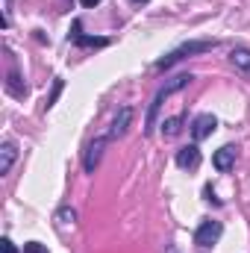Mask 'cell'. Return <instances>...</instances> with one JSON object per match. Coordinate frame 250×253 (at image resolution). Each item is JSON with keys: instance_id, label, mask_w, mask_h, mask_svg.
Segmentation results:
<instances>
[{"instance_id": "cell-1", "label": "cell", "mask_w": 250, "mask_h": 253, "mask_svg": "<svg viewBox=\"0 0 250 253\" xmlns=\"http://www.w3.org/2000/svg\"><path fill=\"white\" fill-rule=\"evenodd\" d=\"M194 77L191 74H180V77H174V80H168L156 94H153V100H150V109H147V121H144V132L150 135L153 132V126H156V115H159V106H162V100L168 97V94H174V91H180V88H186L188 83H191Z\"/></svg>"}, {"instance_id": "cell-2", "label": "cell", "mask_w": 250, "mask_h": 253, "mask_svg": "<svg viewBox=\"0 0 250 253\" xmlns=\"http://www.w3.org/2000/svg\"><path fill=\"white\" fill-rule=\"evenodd\" d=\"M212 47H215V42H191V44H183V47H177L174 53H168L165 59H159L156 68H159V71H165V68H171L174 62L186 59V56H191V53H206V50H212Z\"/></svg>"}, {"instance_id": "cell-3", "label": "cell", "mask_w": 250, "mask_h": 253, "mask_svg": "<svg viewBox=\"0 0 250 253\" xmlns=\"http://www.w3.org/2000/svg\"><path fill=\"white\" fill-rule=\"evenodd\" d=\"M221 233H224L221 221H203V224L197 227V233H194V245H200V248H212V245L221 239Z\"/></svg>"}, {"instance_id": "cell-4", "label": "cell", "mask_w": 250, "mask_h": 253, "mask_svg": "<svg viewBox=\"0 0 250 253\" xmlns=\"http://www.w3.org/2000/svg\"><path fill=\"white\" fill-rule=\"evenodd\" d=\"M109 141H112V138H109V132H106V135H100L97 141H91V144H88V150H85V159H83V168H85L88 174L97 168V162H100V153H103V147H106Z\"/></svg>"}, {"instance_id": "cell-5", "label": "cell", "mask_w": 250, "mask_h": 253, "mask_svg": "<svg viewBox=\"0 0 250 253\" xmlns=\"http://www.w3.org/2000/svg\"><path fill=\"white\" fill-rule=\"evenodd\" d=\"M215 126H218V121H215V115H197L194 118V124H191V135L197 138V141H203L206 135H212L215 132Z\"/></svg>"}, {"instance_id": "cell-6", "label": "cell", "mask_w": 250, "mask_h": 253, "mask_svg": "<svg viewBox=\"0 0 250 253\" xmlns=\"http://www.w3.org/2000/svg\"><path fill=\"white\" fill-rule=\"evenodd\" d=\"M177 165H180L183 171H191V168L200 165V150H197V144H188V147H180V150H177Z\"/></svg>"}, {"instance_id": "cell-7", "label": "cell", "mask_w": 250, "mask_h": 253, "mask_svg": "<svg viewBox=\"0 0 250 253\" xmlns=\"http://www.w3.org/2000/svg\"><path fill=\"white\" fill-rule=\"evenodd\" d=\"M212 165L218 168V171H230L233 165H236V147L233 144H227V147H221L215 156H212Z\"/></svg>"}, {"instance_id": "cell-8", "label": "cell", "mask_w": 250, "mask_h": 253, "mask_svg": "<svg viewBox=\"0 0 250 253\" xmlns=\"http://www.w3.org/2000/svg\"><path fill=\"white\" fill-rule=\"evenodd\" d=\"M129 121H132V109H121V112H118V118L112 121L109 138H118V135H124V132H126V126H129Z\"/></svg>"}, {"instance_id": "cell-9", "label": "cell", "mask_w": 250, "mask_h": 253, "mask_svg": "<svg viewBox=\"0 0 250 253\" xmlns=\"http://www.w3.org/2000/svg\"><path fill=\"white\" fill-rule=\"evenodd\" d=\"M71 39H74V44H80V47H106V44H109L106 39H91V36H83V33H80V24H74V36H71Z\"/></svg>"}, {"instance_id": "cell-10", "label": "cell", "mask_w": 250, "mask_h": 253, "mask_svg": "<svg viewBox=\"0 0 250 253\" xmlns=\"http://www.w3.org/2000/svg\"><path fill=\"white\" fill-rule=\"evenodd\" d=\"M12 162H15V144H3L0 147V174H9Z\"/></svg>"}, {"instance_id": "cell-11", "label": "cell", "mask_w": 250, "mask_h": 253, "mask_svg": "<svg viewBox=\"0 0 250 253\" xmlns=\"http://www.w3.org/2000/svg\"><path fill=\"white\" fill-rule=\"evenodd\" d=\"M233 65L250 74V53L248 50H233Z\"/></svg>"}, {"instance_id": "cell-12", "label": "cell", "mask_w": 250, "mask_h": 253, "mask_svg": "<svg viewBox=\"0 0 250 253\" xmlns=\"http://www.w3.org/2000/svg\"><path fill=\"white\" fill-rule=\"evenodd\" d=\"M180 124H183V118H168V121L162 124V132H165L168 138H174V135L180 132Z\"/></svg>"}, {"instance_id": "cell-13", "label": "cell", "mask_w": 250, "mask_h": 253, "mask_svg": "<svg viewBox=\"0 0 250 253\" xmlns=\"http://www.w3.org/2000/svg\"><path fill=\"white\" fill-rule=\"evenodd\" d=\"M59 91H62V80H56V83H53V91H50V97H47V109H50V106L56 103V97H59Z\"/></svg>"}, {"instance_id": "cell-14", "label": "cell", "mask_w": 250, "mask_h": 253, "mask_svg": "<svg viewBox=\"0 0 250 253\" xmlns=\"http://www.w3.org/2000/svg\"><path fill=\"white\" fill-rule=\"evenodd\" d=\"M24 253H47V248L39 245V242H27V245H24Z\"/></svg>"}, {"instance_id": "cell-15", "label": "cell", "mask_w": 250, "mask_h": 253, "mask_svg": "<svg viewBox=\"0 0 250 253\" xmlns=\"http://www.w3.org/2000/svg\"><path fill=\"white\" fill-rule=\"evenodd\" d=\"M0 245H3V253H18V248H15V245H12V242H9V239H3V242H0Z\"/></svg>"}, {"instance_id": "cell-16", "label": "cell", "mask_w": 250, "mask_h": 253, "mask_svg": "<svg viewBox=\"0 0 250 253\" xmlns=\"http://www.w3.org/2000/svg\"><path fill=\"white\" fill-rule=\"evenodd\" d=\"M59 218H62V221H74V209H62Z\"/></svg>"}, {"instance_id": "cell-17", "label": "cell", "mask_w": 250, "mask_h": 253, "mask_svg": "<svg viewBox=\"0 0 250 253\" xmlns=\"http://www.w3.org/2000/svg\"><path fill=\"white\" fill-rule=\"evenodd\" d=\"M80 3H83V6H97L100 0H80Z\"/></svg>"}, {"instance_id": "cell-18", "label": "cell", "mask_w": 250, "mask_h": 253, "mask_svg": "<svg viewBox=\"0 0 250 253\" xmlns=\"http://www.w3.org/2000/svg\"><path fill=\"white\" fill-rule=\"evenodd\" d=\"M132 3H147V0H132Z\"/></svg>"}]
</instances>
